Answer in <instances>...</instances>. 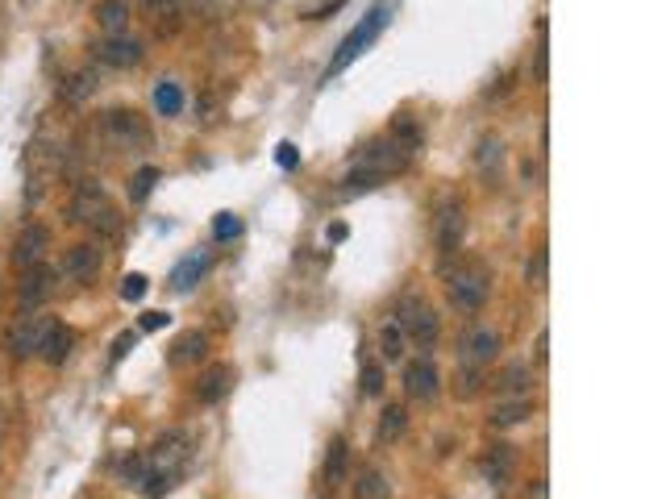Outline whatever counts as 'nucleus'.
Segmentation results:
<instances>
[{"instance_id":"nucleus-11","label":"nucleus","mask_w":666,"mask_h":499,"mask_svg":"<svg viewBox=\"0 0 666 499\" xmlns=\"http://www.w3.org/2000/svg\"><path fill=\"white\" fill-rule=\"evenodd\" d=\"M54 321L51 316H30V312H21L17 321H13V329H9V354L17 358H30V354H38V346H42V337H46V329H51Z\"/></svg>"},{"instance_id":"nucleus-33","label":"nucleus","mask_w":666,"mask_h":499,"mask_svg":"<svg viewBox=\"0 0 666 499\" xmlns=\"http://www.w3.org/2000/svg\"><path fill=\"white\" fill-rule=\"evenodd\" d=\"M146 475H150V458H146V454H133V458L121 462V483L125 487H142Z\"/></svg>"},{"instance_id":"nucleus-44","label":"nucleus","mask_w":666,"mask_h":499,"mask_svg":"<svg viewBox=\"0 0 666 499\" xmlns=\"http://www.w3.org/2000/svg\"><path fill=\"white\" fill-rule=\"evenodd\" d=\"M525 499H550V487H545V479H537L529 491H525Z\"/></svg>"},{"instance_id":"nucleus-7","label":"nucleus","mask_w":666,"mask_h":499,"mask_svg":"<svg viewBox=\"0 0 666 499\" xmlns=\"http://www.w3.org/2000/svg\"><path fill=\"white\" fill-rule=\"evenodd\" d=\"M59 292V275H54L46 263L30 266V271H21V283H17V304L21 312H38L46 300Z\"/></svg>"},{"instance_id":"nucleus-15","label":"nucleus","mask_w":666,"mask_h":499,"mask_svg":"<svg viewBox=\"0 0 666 499\" xmlns=\"http://www.w3.org/2000/svg\"><path fill=\"white\" fill-rule=\"evenodd\" d=\"M237 383V370L229 362H213V367L200 370V383H196V399L200 404H221V399L234 391Z\"/></svg>"},{"instance_id":"nucleus-21","label":"nucleus","mask_w":666,"mask_h":499,"mask_svg":"<svg viewBox=\"0 0 666 499\" xmlns=\"http://www.w3.org/2000/svg\"><path fill=\"white\" fill-rule=\"evenodd\" d=\"M72 346H75V333L67 325H59V321H54V325L46 329V337H42L38 358L46 362V367H63V362L72 358Z\"/></svg>"},{"instance_id":"nucleus-42","label":"nucleus","mask_w":666,"mask_h":499,"mask_svg":"<svg viewBox=\"0 0 666 499\" xmlns=\"http://www.w3.org/2000/svg\"><path fill=\"white\" fill-rule=\"evenodd\" d=\"M167 321H171L167 312H146V316H142V329H146V333H154V329H163Z\"/></svg>"},{"instance_id":"nucleus-26","label":"nucleus","mask_w":666,"mask_h":499,"mask_svg":"<svg viewBox=\"0 0 666 499\" xmlns=\"http://www.w3.org/2000/svg\"><path fill=\"white\" fill-rule=\"evenodd\" d=\"M346 470H350V446H346V437H333L325 454V483L329 487L346 483Z\"/></svg>"},{"instance_id":"nucleus-35","label":"nucleus","mask_w":666,"mask_h":499,"mask_svg":"<svg viewBox=\"0 0 666 499\" xmlns=\"http://www.w3.org/2000/svg\"><path fill=\"white\" fill-rule=\"evenodd\" d=\"M359 391H362L367 399H380V396H383V367H380V362H367V367H362Z\"/></svg>"},{"instance_id":"nucleus-9","label":"nucleus","mask_w":666,"mask_h":499,"mask_svg":"<svg viewBox=\"0 0 666 499\" xmlns=\"http://www.w3.org/2000/svg\"><path fill=\"white\" fill-rule=\"evenodd\" d=\"M354 167H362V171H371V175H380V179H388V175H396V171H404L409 167V154L400 150L391 138H380V142H371V146H362V154L354 158Z\"/></svg>"},{"instance_id":"nucleus-27","label":"nucleus","mask_w":666,"mask_h":499,"mask_svg":"<svg viewBox=\"0 0 666 499\" xmlns=\"http://www.w3.org/2000/svg\"><path fill=\"white\" fill-rule=\"evenodd\" d=\"M391 142L400 146V150L409 154H417L420 146H425V130H420L417 121H412V117H396V121H391Z\"/></svg>"},{"instance_id":"nucleus-20","label":"nucleus","mask_w":666,"mask_h":499,"mask_svg":"<svg viewBox=\"0 0 666 499\" xmlns=\"http://www.w3.org/2000/svg\"><path fill=\"white\" fill-rule=\"evenodd\" d=\"M479 470H483V479H487V483L504 487V483L513 479V470H516V449L508 446V441L487 446V449H483V458H479Z\"/></svg>"},{"instance_id":"nucleus-28","label":"nucleus","mask_w":666,"mask_h":499,"mask_svg":"<svg viewBox=\"0 0 666 499\" xmlns=\"http://www.w3.org/2000/svg\"><path fill=\"white\" fill-rule=\"evenodd\" d=\"M404 433H409V412H404L400 404H388L383 408V417H380V441L383 446H396Z\"/></svg>"},{"instance_id":"nucleus-14","label":"nucleus","mask_w":666,"mask_h":499,"mask_svg":"<svg viewBox=\"0 0 666 499\" xmlns=\"http://www.w3.org/2000/svg\"><path fill=\"white\" fill-rule=\"evenodd\" d=\"M213 271V254L208 250H192L188 258H179V263L171 266V275H167V283H171V292H179V296H188L200 279Z\"/></svg>"},{"instance_id":"nucleus-6","label":"nucleus","mask_w":666,"mask_h":499,"mask_svg":"<svg viewBox=\"0 0 666 499\" xmlns=\"http://www.w3.org/2000/svg\"><path fill=\"white\" fill-rule=\"evenodd\" d=\"M500 350H504V333L492 325H471L458 337V358L467 367H487V362L500 358Z\"/></svg>"},{"instance_id":"nucleus-36","label":"nucleus","mask_w":666,"mask_h":499,"mask_svg":"<svg viewBox=\"0 0 666 499\" xmlns=\"http://www.w3.org/2000/svg\"><path fill=\"white\" fill-rule=\"evenodd\" d=\"M213 237L217 242H234V237H242V216L237 213H217L213 216Z\"/></svg>"},{"instance_id":"nucleus-19","label":"nucleus","mask_w":666,"mask_h":499,"mask_svg":"<svg viewBox=\"0 0 666 499\" xmlns=\"http://www.w3.org/2000/svg\"><path fill=\"white\" fill-rule=\"evenodd\" d=\"M504 158H508V146H504L500 133H483L479 146H475V171H479L487 184H496L504 171Z\"/></svg>"},{"instance_id":"nucleus-34","label":"nucleus","mask_w":666,"mask_h":499,"mask_svg":"<svg viewBox=\"0 0 666 499\" xmlns=\"http://www.w3.org/2000/svg\"><path fill=\"white\" fill-rule=\"evenodd\" d=\"M154 184H159V167H142V171H138V175L130 179V200H133V204H142L146 196L154 192Z\"/></svg>"},{"instance_id":"nucleus-37","label":"nucleus","mask_w":666,"mask_h":499,"mask_svg":"<svg viewBox=\"0 0 666 499\" xmlns=\"http://www.w3.org/2000/svg\"><path fill=\"white\" fill-rule=\"evenodd\" d=\"M545 266H550V254H545V245H537L529 258V266H525V283L529 287H545Z\"/></svg>"},{"instance_id":"nucleus-43","label":"nucleus","mask_w":666,"mask_h":499,"mask_svg":"<svg viewBox=\"0 0 666 499\" xmlns=\"http://www.w3.org/2000/svg\"><path fill=\"white\" fill-rule=\"evenodd\" d=\"M545 358H550V333H537V350H533V362H545Z\"/></svg>"},{"instance_id":"nucleus-3","label":"nucleus","mask_w":666,"mask_h":499,"mask_svg":"<svg viewBox=\"0 0 666 499\" xmlns=\"http://www.w3.org/2000/svg\"><path fill=\"white\" fill-rule=\"evenodd\" d=\"M446 296H450L454 312L475 316L487 304V296H492V279H487V271H458V275H450V283H446Z\"/></svg>"},{"instance_id":"nucleus-5","label":"nucleus","mask_w":666,"mask_h":499,"mask_svg":"<svg viewBox=\"0 0 666 499\" xmlns=\"http://www.w3.org/2000/svg\"><path fill=\"white\" fill-rule=\"evenodd\" d=\"M400 329H404V337H412L417 341V350H433L441 337V316L433 312L425 300L409 296L404 300V308H400Z\"/></svg>"},{"instance_id":"nucleus-8","label":"nucleus","mask_w":666,"mask_h":499,"mask_svg":"<svg viewBox=\"0 0 666 499\" xmlns=\"http://www.w3.org/2000/svg\"><path fill=\"white\" fill-rule=\"evenodd\" d=\"M146 458H150V470H159V475H175V479H179L184 466H188V458H192V437H188V433H163Z\"/></svg>"},{"instance_id":"nucleus-18","label":"nucleus","mask_w":666,"mask_h":499,"mask_svg":"<svg viewBox=\"0 0 666 499\" xmlns=\"http://www.w3.org/2000/svg\"><path fill=\"white\" fill-rule=\"evenodd\" d=\"M109 208V196H104V187L96 184H80L72 192V204H67V216H72L75 225H92L96 216Z\"/></svg>"},{"instance_id":"nucleus-30","label":"nucleus","mask_w":666,"mask_h":499,"mask_svg":"<svg viewBox=\"0 0 666 499\" xmlns=\"http://www.w3.org/2000/svg\"><path fill=\"white\" fill-rule=\"evenodd\" d=\"M154 109L163 112V117H179V109H184V92H179V83H175V80H159V83H154Z\"/></svg>"},{"instance_id":"nucleus-39","label":"nucleus","mask_w":666,"mask_h":499,"mask_svg":"<svg viewBox=\"0 0 666 499\" xmlns=\"http://www.w3.org/2000/svg\"><path fill=\"white\" fill-rule=\"evenodd\" d=\"M533 75H537V83H545V75H550V54H545V42H537V51H533Z\"/></svg>"},{"instance_id":"nucleus-32","label":"nucleus","mask_w":666,"mask_h":499,"mask_svg":"<svg viewBox=\"0 0 666 499\" xmlns=\"http://www.w3.org/2000/svg\"><path fill=\"white\" fill-rule=\"evenodd\" d=\"M483 383H487V379H483V367H467V362H462L458 375H454V396H458V399H475L483 391Z\"/></svg>"},{"instance_id":"nucleus-10","label":"nucleus","mask_w":666,"mask_h":499,"mask_svg":"<svg viewBox=\"0 0 666 499\" xmlns=\"http://www.w3.org/2000/svg\"><path fill=\"white\" fill-rule=\"evenodd\" d=\"M441 391V375L433 358H412L404 367V396L417 399V404H433Z\"/></svg>"},{"instance_id":"nucleus-23","label":"nucleus","mask_w":666,"mask_h":499,"mask_svg":"<svg viewBox=\"0 0 666 499\" xmlns=\"http://www.w3.org/2000/svg\"><path fill=\"white\" fill-rule=\"evenodd\" d=\"M96 83H101V75H96V67H80V72H72L67 80H63L59 96L67 104H88L96 92Z\"/></svg>"},{"instance_id":"nucleus-31","label":"nucleus","mask_w":666,"mask_h":499,"mask_svg":"<svg viewBox=\"0 0 666 499\" xmlns=\"http://www.w3.org/2000/svg\"><path fill=\"white\" fill-rule=\"evenodd\" d=\"M404 346H409V337H404L400 321H388V325L380 329V354H383V362H400V358H404Z\"/></svg>"},{"instance_id":"nucleus-13","label":"nucleus","mask_w":666,"mask_h":499,"mask_svg":"<svg viewBox=\"0 0 666 499\" xmlns=\"http://www.w3.org/2000/svg\"><path fill=\"white\" fill-rule=\"evenodd\" d=\"M46 250H51V229L46 225H25L17 242H13V263H17V271H30L46 258Z\"/></svg>"},{"instance_id":"nucleus-38","label":"nucleus","mask_w":666,"mask_h":499,"mask_svg":"<svg viewBox=\"0 0 666 499\" xmlns=\"http://www.w3.org/2000/svg\"><path fill=\"white\" fill-rule=\"evenodd\" d=\"M146 296V275H125L121 279V300H142Z\"/></svg>"},{"instance_id":"nucleus-2","label":"nucleus","mask_w":666,"mask_h":499,"mask_svg":"<svg viewBox=\"0 0 666 499\" xmlns=\"http://www.w3.org/2000/svg\"><path fill=\"white\" fill-rule=\"evenodd\" d=\"M101 138L117 150H142V146H150V125L133 109H109L101 117Z\"/></svg>"},{"instance_id":"nucleus-25","label":"nucleus","mask_w":666,"mask_h":499,"mask_svg":"<svg viewBox=\"0 0 666 499\" xmlns=\"http://www.w3.org/2000/svg\"><path fill=\"white\" fill-rule=\"evenodd\" d=\"M92 17H96V25L113 38V34H125V25H130V5H125V0H101Z\"/></svg>"},{"instance_id":"nucleus-22","label":"nucleus","mask_w":666,"mask_h":499,"mask_svg":"<svg viewBox=\"0 0 666 499\" xmlns=\"http://www.w3.org/2000/svg\"><path fill=\"white\" fill-rule=\"evenodd\" d=\"M533 417V399L529 396H504L500 404L487 412V425L492 428H516Z\"/></svg>"},{"instance_id":"nucleus-41","label":"nucleus","mask_w":666,"mask_h":499,"mask_svg":"<svg viewBox=\"0 0 666 499\" xmlns=\"http://www.w3.org/2000/svg\"><path fill=\"white\" fill-rule=\"evenodd\" d=\"M133 341H138V333H121V337H117V341H113V362H121V358L130 354Z\"/></svg>"},{"instance_id":"nucleus-4","label":"nucleus","mask_w":666,"mask_h":499,"mask_svg":"<svg viewBox=\"0 0 666 499\" xmlns=\"http://www.w3.org/2000/svg\"><path fill=\"white\" fill-rule=\"evenodd\" d=\"M433 242H438L441 263H450L462 250V242H467V208H462V200H446L438 208V216H433Z\"/></svg>"},{"instance_id":"nucleus-45","label":"nucleus","mask_w":666,"mask_h":499,"mask_svg":"<svg viewBox=\"0 0 666 499\" xmlns=\"http://www.w3.org/2000/svg\"><path fill=\"white\" fill-rule=\"evenodd\" d=\"M325 237H329V242H342V237H346V225H342V221H338V225H329Z\"/></svg>"},{"instance_id":"nucleus-24","label":"nucleus","mask_w":666,"mask_h":499,"mask_svg":"<svg viewBox=\"0 0 666 499\" xmlns=\"http://www.w3.org/2000/svg\"><path fill=\"white\" fill-rule=\"evenodd\" d=\"M354 499H391L388 475L375 466H362L359 475H354Z\"/></svg>"},{"instance_id":"nucleus-16","label":"nucleus","mask_w":666,"mask_h":499,"mask_svg":"<svg viewBox=\"0 0 666 499\" xmlns=\"http://www.w3.org/2000/svg\"><path fill=\"white\" fill-rule=\"evenodd\" d=\"M96 59H101L104 67H117V72L138 67V62H142V42L125 38V34H113V38H104L101 46H96Z\"/></svg>"},{"instance_id":"nucleus-1","label":"nucleus","mask_w":666,"mask_h":499,"mask_svg":"<svg viewBox=\"0 0 666 499\" xmlns=\"http://www.w3.org/2000/svg\"><path fill=\"white\" fill-rule=\"evenodd\" d=\"M388 21H391V0H383V5H375V9L367 13V17L354 25V30L346 34V42L338 46V54H333V62L325 67V75H321V83H333V75H342L350 67V62L359 59L362 51H367L371 42L380 38L383 30H388Z\"/></svg>"},{"instance_id":"nucleus-17","label":"nucleus","mask_w":666,"mask_h":499,"mask_svg":"<svg viewBox=\"0 0 666 499\" xmlns=\"http://www.w3.org/2000/svg\"><path fill=\"white\" fill-rule=\"evenodd\" d=\"M205 354H208V333L188 329V333H179L171 341V350H167V367H175V370L196 367V362H205Z\"/></svg>"},{"instance_id":"nucleus-40","label":"nucleus","mask_w":666,"mask_h":499,"mask_svg":"<svg viewBox=\"0 0 666 499\" xmlns=\"http://www.w3.org/2000/svg\"><path fill=\"white\" fill-rule=\"evenodd\" d=\"M275 158H279V167H284V171H292V167L300 163V154H296V146H292V142H284V146H279V154H275Z\"/></svg>"},{"instance_id":"nucleus-29","label":"nucleus","mask_w":666,"mask_h":499,"mask_svg":"<svg viewBox=\"0 0 666 499\" xmlns=\"http://www.w3.org/2000/svg\"><path fill=\"white\" fill-rule=\"evenodd\" d=\"M496 388H500V399L525 396V391H529V367H525V362H508V367L500 370V379H496Z\"/></svg>"},{"instance_id":"nucleus-12","label":"nucleus","mask_w":666,"mask_h":499,"mask_svg":"<svg viewBox=\"0 0 666 499\" xmlns=\"http://www.w3.org/2000/svg\"><path fill=\"white\" fill-rule=\"evenodd\" d=\"M101 266H104V250L92 242H80L72 245L67 254H63V279H72V283H92L96 275H101Z\"/></svg>"},{"instance_id":"nucleus-46","label":"nucleus","mask_w":666,"mask_h":499,"mask_svg":"<svg viewBox=\"0 0 666 499\" xmlns=\"http://www.w3.org/2000/svg\"><path fill=\"white\" fill-rule=\"evenodd\" d=\"M150 5H159V0H150Z\"/></svg>"}]
</instances>
